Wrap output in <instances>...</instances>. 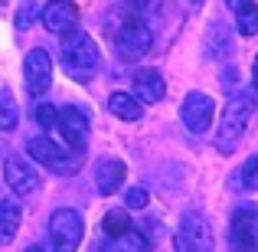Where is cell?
<instances>
[{
	"label": "cell",
	"instance_id": "cell-23",
	"mask_svg": "<svg viewBox=\"0 0 258 252\" xmlns=\"http://www.w3.org/2000/svg\"><path fill=\"white\" fill-rule=\"evenodd\" d=\"M147 200H151V196H147V190L144 187H131L124 193V207L127 210H141V207H147Z\"/></svg>",
	"mask_w": 258,
	"mask_h": 252
},
{
	"label": "cell",
	"instance_id": "cell-22",
	"mask_svg": "<svg viewBox=\"0 0 258 252\" xmlns=\"http://www.w3.org/2000/svg\"><path fill=\"white\" fill-rule=\"evenodd\" d=\"M33 17H36V0H20V10H17V30H30Z\"/></svg>",
	"mask_w": 258,
	"mask_h": 252
},
{
	"label": "cell",
	"instance_id": "cell-28",
	"mask_svg": "<svg viewBox=\"0 0 258 252\" xmlns=\"http://www.w3.org/2000/svg\"><path fill=\"white\" fill-rule=\"evenodd\" d=\"M229 4H232V7H239V4H242V0H229Z\"/></svg>",
	"mask_w": 258,
	"mask_h": 252
},
{
	"label": "cell",
	"instance_id": "cell-11",
	"mask_svg": "<svg viewBox=\"0 0 258 252\" xmlns=\"http://www.w3.org/2000/svg\"><path fill=\"white\" fill-rule=\"evenodd\" d=\"M4 180H7V187H10L13 193H20V196L36 193V190H39V174H36L30 164H26V161H20L17 154H13V158H7V164H4Z\"/></svg>",
	"mask_w": 258,
	"mask_h": 252
},
{
	"label": "cell",
	"instance_id": "cell-2",
	"mask_svg": "<svg viewBox=\"0 0 258 252\" xmlns=\"http://www.w3.org/2000/svg\"><path fill=\"white\" fill-rule=\"evenodd\" d=\"M248 118H252V95H235L226 105V112H222V125H219V134H216V147L222 154L235 151L239 138L245 134Z\"/></svg>",
	"mask_w": 258,
	"mask_h": 252
},
{
	"label": "cell",
	"instance_id": "cell-18",
	"mask_svg": "<svg viewBox=\"0 0 258 252\" xmlns=\"http://www.w3.org/2000/svg\"><path fill=\"white\" fill-rule=\"evenodd\" d=\"M235 30L242 36H255L258 33V4L255 0H242L235 7Z\"/></svg>",
	"mask_w": 258,
	"mask_h": 252
},
{
	"label": "cell",
	"instance_id": "cell-29",
	"mask_svg": "<svg viewBox=\"0 0 258 252\" xmlns=\"http://www.w3.org/2000/svg\"><path fill=\"white\" fill-rule=\"evenodd\" d=\"M193 4H200V0H193Z\"/></svg>",
	"mask_w": 258,
	"mask_h": 252
},
{
	"label": "cell",
	"instance_id": "cell-13",
	"mask_svg": "<svg viewBox=\"0 0 258 252\" xmlns=\"http://www.w3.org/2000/svg\"><path fill=\"white\" fill-rule=\"evenodd\" d=\"M131 85H134V95H138L141 102H147V105L160 102V98H164V92H167L164 76H160L157 69H138L131 76Z\"/></svg>",
	"mask_w": 258,
	"mask_h": 252
},
{
	"label": "cell",
	"instance_id": "cell-16",
	"mask_svg": "<svg viewBox=\"0 0 258 252\" xmlns=\"http://www.w3.org/2000/svg\"><path fill=\"white\" fill-rule=\"evenodd\" d=\"M108 108H111L121 121H138L141 115H144L141 98H138V95H127V92H114L111 98H108Z\"/></svg>",
	"mask_w": 258,
	"mask_h": 252
},
{
	"label": "cell",
	"instance_id": "cell-21",
	"mask_svg": "<svg viewBox=\"0 0 258 252\" xmlns=\"http://www.w3.org/2000/svg\"><path fill=\"white\" fill-rule=\"evenodd\" d=\"M33 118H36V125H39V128H46V131H49V128L56 125L59 112L49 105V102H36V105H33Z\"/></svg>",
	"mask_w": 258,
	"mask_h": 252
},
{
	"label": "cell",
	"instance_id": "cell-27",
	"mask_svg": "<svg viewBox=\"0 0 258 252\" xmlns=\"http://www.w3.org/2000/svg\"><path fill=\"white\" fill-rule=\"evenodd\" d=\"M239 252H258V246H252V249H239Z\"/></svg>",
	"mask_w": 258,
	"mask_h": 252
},
{
	"label": "cell",
	"instance_id": "cell-26",
	"mask_svg": "<svg viewBox=\"0 0 258 252\" xmlns=\"http://www.w3.org/2000/svg\"><path fill=\"white\" fill-rule=\"evenodd\" d=\"M26 252H43V249H39V246H30V249H26Z\"/></svg>",
	"mask_w": 258,
	"mask_h": 252
},
{
	"label": "cell",
	"instance_id": "cell-25",
	"mask_svg": "<svg viewBox=\"0 0 258 252\" xmlns=\"http://www.w3.org/2000/svg\"><path fill=\"white\" fill-rule=\"evenodd\" d=\"M252 82H255V88H258V56H255V63H252Z\"/></svg>",
	"mask_w": 258,
	"mask_h": 252
},
{
	"label": "cell",
	"instance_id": "cell-5",
	"mask_svg": "<svg viewBox=\"0 0 258 252\" xmlns=\"http://www.w3.org/2000/svg\"><path fill=\"white\" fill-rule=\"evenodd\" d=\"M26 151H30L33 161L46 164V170H52V174L66 177V174H76V170H79V161L69 158V154H62V147H59L56 141H49V138H30Z\"/></svg>",
	"mask_w": 258,
	"mask_h": 252
},
{
	"label": "cell",
	"instance_id": "cell-9",
	"mask_svg": "<svg viewBox=\"0 0 258 252\" xmlns=\"http://www.w3.org/2000/svg\"><path fill=\"white\" fill-rule=\"evenodd\" d=\"M213 115H216V102L209 98L206 92H189L186 98H183L180 118H183V125H186L193 134L206 131V128L213 125Z\"/></svg>",
	"mask_w": 258,
	"mask_h": 252
},
{
	"label": "cell",
	"instance_id": "cell-14",
	"mask_svg": "<svg viewBox=\"0 0 258 252\" xmlns=\"http://www.w3.org/2000/svg\"><path fill=\"white\" fill-rule=\"evenodd\" d=\"M124 174H127L124 161H118V158L101 161V164L95 167V183H98V193H114V190L124 183Z\"/></svg>",
	"mask_w": 258,
	"mask_h": 252
},
{
	"label": "cell",
	"instance_id": "cell-8",
	"mask_svg": "<svg viewBox=\"0 0 258 252\" xmlns=\"http://www.w3.org/2000/svg\"><path fill=\"white\" fill-rule=\"evenodd\" d=\"M56 125H59V131H62L66 144H69L72 151H85L88 138H92V125H88V115L82 112V108L66 105L62 112H59Z\"/></svg>",
	"mask_w": 258,
	"mask_h": 252
},
{
	"label": "cell",
	"instance_id": "cell-17",
	"mask_svg": "<svg viewBox=\"0 0 258 252\" xmlns=\"http://www.w3.org/2000/svg\"><path fill=\"white\" fill-rule=\"evenodd\" d=\"M20 229V207L17 200H0V242H13V236H17Z\"/></svg>",
	"mask_w": 258,
	"mask_h": 252
},
{
	"label": "cell",
	"instance_id": "cell-12",
	"mask_svg": "<svg viewBox=\"0 0 258 252\" xmlns=\"http://www.w3.org/2000/svg\"><path fill=\"white\" fill-rule=\"evenodd\" d=\"M76 20H79V10H76V4L72 0H49V4L43 7V26L49 33H69L72 26H76Z\"/></svg>",
	"mask_w": 258,
	"mask_h": 252
},
{
	"label": "cell",
	"instance_id": "cell-24",
	"mask_svg": "<svg viewBox=\"0 0 258 252\" xmlns=\"http://www.w3.org/2000/svg\"><path fill=\"white\" fill-rule=\"evenodd\" d=\"M134 4H138L141 10H157V7L164 4V0H134Z\"/></svg>",
	"mask_w": 258,
	"mask_h": 252
},
{
	"label": "cell",
	"instance_id": "cell-6",
	"mask_svg": "<svg viewBox=\"0 0 258 252\" xmlns=\"http://www.w3.org/2000/svg\"><path fill=\"white\" fill-rule=\"evenodd\" d=\"M229 239H232V252L258 246V207L242 203L229 220Z\"/></svg>",
	"mask_w": 258,
	"mask_h": 252
},
{
	"label": "cell",
	"instance_id": "cell-3",
	"mask_svg": "<svg viewBox=\"0 0 258 252\" xmlns=\"http://www.w3.org/2000/svg\"><path fill=\"white\" fill-rule=\"evenodd\" d=\"M82 236H85V223L79 210L62 207L49 216V242L56 252H76L82 246Z\"/></svg>",
	"mask_w": 258,
	"mask_h": 252
},
{
	"label": "cell",
	"instance_id": "cell-30",
	"mask_svg": "<svg viewBox=\"0 0 258 252\" xmlns=\"http://www.w3.org/2000/svg\"><path fill=\"white\" fill-rule=\"evenodd\" d=\"M92 252H98V249H92Z\"/></svg>",
	"mask_w": 258,
	"mask_h": 252
},
{
	"label": "cell",
	"instance_id": "cell-4",
	"mask_svg": "<svg viewBox=\"0 0 258 252\" xmlns=\"http://www.w3.org/2000/svg\"><path fill=\"white\" fill-rule=\"evenodd\" d=\"M151 30H147L141 20H124L114 33V53H118L124 63H138L141 56H147L151 49Z\"/></svg>",
	"mask_w": 258,
	"mask_h": 252
},
{
	"label": "cell",
	"instance_id": "cell-15",
	"mask_svg": "<svg viewBox=\"0 0 258 252\" xmlns=\"http://www.w3.org/2000/svg\"><path fill=\"white\" fill-rule=\"evenodd\" d=\"M101 252H151V242L134 229H124L118 236H108V242L101 246Z\"/></svg>",
	"mask_w": 258,
	"mask_h": 252
},
{
	"label": "cell",
	"instance_id": "cell-19",
	"mask_svg": "<svg viewBox=\"0 0 258 252\" xmlns=\"http://www.w3.org/2000/svg\"><path fill=\"white\" fill-rule=\"evenodd\" d=\"M17 121H20V108H17V102H13V95L0 92V131L17 128Z\"/></svg>",
	"mask_w": 258,
	"mask_h": 252
},
{
	"label": "cell",
	"instance_id": "cell-20",
	"mask_svg": "<svg viewBox=\"0 0 258 252\" xmlns=\"http://www.w3.org/2000/svg\"><path fill=\"white\" fill-rule=\"evenodd\" d=\"M101 229H105V236H118L124 229H131V216L124 210H108L105 220H101Z\"/></svg>",
	"mask_w": 258,
	"mask_h": 252
},
{
	"label": "cell",
	"instance_id": "cell-7",
	"mask_svg": "<svg viewBox=\"0 0 258 252\" xmlns=\"http://www.w3.org/2000/svg\"><path fill=\"white\" fill-rule=\"evenodd\" d=\"M180 246L186 252H213V229H209L206 216L189 210L180 220Z\"/></svg>",
	"mask_w": 258,
	"mask_h": 252
},
{
	"label": "cell",
	"instance_id": "cell-10",
	"mask_svg": "<svg viewBox=\"0 0 258 252\" xmlns=\"http://www.w3.org/2000/svg\"><path fill=\"white\" fill-rule=\"evenodd\" d=\"M23 76H26V88L30 95H46L52 85V59L46 49H30L26 53V63H23Z\"/></svg>",
	"mask_w": 258,
	"mask_h": 252
},
{
	"label": "cell",
	"instance_id": "cell-1",
	"mask_svg": "<svg viewBox=\"0 0 258 252\" xmlns=\"http://www.w3.org/2000/svg\"><path fill=\"white\" fill-rule=\"evenodd\" d=\"M62 66L76 79H88L92 72H98L101 53L88 33H62Z\"/></svg>",
	"mask_w": 258,
	"mask_h": 252
}]
</instances>
